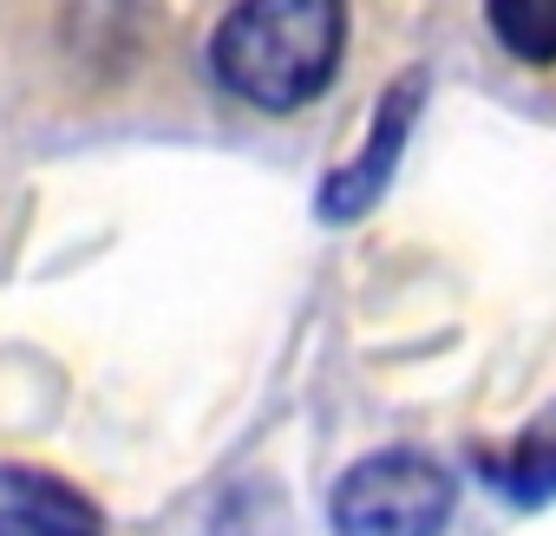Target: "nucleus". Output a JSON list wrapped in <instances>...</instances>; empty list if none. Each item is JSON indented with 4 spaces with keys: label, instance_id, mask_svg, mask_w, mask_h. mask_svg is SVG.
Masks as SVG:
<instances>
[{
    "label": "nucleus",
    "instance_id": "1",
    "mask_svg": "<svg viewBox=\"0 0 556 536\" xmlns=\"http://www.w3.org/2000/svg\"><path fill=\"white\" fill-rule=\"evenodd\" d=\"M348 53V0H236L210 34V73L229 99L282 118L315 105Z\"/></svg>",
    "mask_w": 556,
    "mask_h": 536
},
{
    "label": "nucleus",
    "instance_id": "4",
    "mask_svg": "<svg viewBox=\"0 0 556 536\" xmlns=\"http://www.w3.org/2000/svg\"><path fill=\"white\" fill-rule=\"evenodd\" d=\"M491 40L523 66H556V0H484Z\"/></svg>",
    "mask_w": 556,
    "mask_h": 536
},
{
    "label": "nucleus",
    "instance_id": "2",
    "mask_svg": "<svg viewBox=\"0 0 556 536\" xmlns=\"http://www.w3.org/2000/svg\"><path fill=\"white\" fill-rule=\"evenodd\" d=\"M452 516V471L426 451H374L348 464L328 497L334 536H439Z\"/></svg>",
    "mask_w": 556,
    "mask_h": 536
},
{
    "label": "nucleus",
    "instance_id": "6",
    "mask_svg": "<svg viewBox=\"0 0 556 536\" xmlns=\"http://www.w3.org/2000/svg\"><path fill=\"white\" fill-rule=\"evenodd\" d=\"M0 536H99V529L79 510H53V503L14 497V503H0Z\"/></svg>",
    "mask_w": 556,
    "mask_h": 536
},
{
    "label": "nucleus",
    "instance_id": "3",
    "mask_svg": "<svg viewBox=\"0 0 556 536\" xmlns=\"http://www.w3.org/2000/svg\"><path fill=\"white\" fill-rule=\"evenodd\" d=\"M419 99H426V73H400L387 92H380V112L367 125V144L321 183V222H354L367 216L387 183L400 177V157H406V138H413V118H419Z\"/></svg>",
    "mask_w": 556,
    "mask_h": 536
},
{
    "label": "nucleus",
    "instance_id": "5",
    "mask_svg": "<svg viewBox=\"0 0 556 536\" xmlns=\"http://www.w3.org/2000/svg\"><path fill=\"white\" fill-rule=\"evenodd\" d=\"M497 484H504L517 503H543V497H556V406L536 412V419L517 432V445H510L504 464H497Z\"/></svg>",
    "mask_w": 556,
    "mask_h": 536
}]
</instances>
